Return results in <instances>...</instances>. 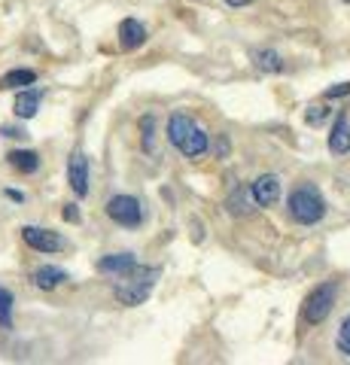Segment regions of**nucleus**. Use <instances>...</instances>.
I'll return each instance as SVG.
<instances>
[{"label":"nucleus","mask_w":350,"mask_h":365,"mask_svg":"<svg viewBox=\"0 0 350 365\" xmlns=\"http://www.w3.org/2000/svg\"><path fill=\"white\" fill-rule=\"evenodd\" d=\"M168 140L186 158H201L210 150L207 131L201 128L195 116H189V113H171V119H168Z\"/></svg>","instance_id":"obj_1"},{"label":"nucleus","mask_w":350,"mask_h":365,"mask_svg":"<svg viewBox=\"0 0 350 365\" xmlns=\"http://www.w3.org/2000/svg\"><path fill=\"white\" fill-rule=\"evenodd\" d=\"M162 277V268H155V265H134L131 271H125L119 277L116 283V299L119 304H125V307H134V304H143L146 299H150V292L155 287V280Z\"/></svg>","instance_id":"obj_2"},{"label":"nucleus","mask_w":350,"mask_h":365,"mask_svg":"<svg viewBox=\"0 0 350 365\" xmlns=\"http://www.w3.org/2000/svg\"><path fill=\"white\" fill-rule=\"evenodd\" d=\"M287 210L299 225H317L326 216V201L320 195V189L314 182H308V186H299L289 192Z\"/></svg>","instance_id":"obj_3"},{"label":"nucleus","mask_w":350,"mask_h":365,"mask_svg":"<svg viewBox=\"0 0 350 365\" xmlns=\"http://www.w3.org/2000/svg\"><path fill=\"white\" fill-rule=\"evenodd\" d=\"M335 295H338V283L335 280H326L320 287H314L304 299V323L308 326H320L326 317L332 314V304H335Z\"/></svg>","instance_id":"obj_4"},{"label":"nucleus","mask_w":350,"mask_h":365,"mask_svg":"<svg viewBox=\"0 0 350 365\" xmlns=\"http://www.w3.org/2000/svg\"><path fill=\"white\" fill-rule=\"evenodd\" d=\"M107 216L125 228H138L143 222V204L134 195H113L107 201Z\"/></svg>","instance_id":"obj_5"},{"label":"nucleus","mask_w":350,"mask_h":365,"mask_svg":"<svg viewBox=\"0 0 350 365\" xmlns=\"http://www.w3.org/2000/svg\"><path fill=\"white\" fill-rule=\"evenodd\" d=\"M21 237H25V244L31 250H40V253H58L64 250V237L55 235L52 228H40V225H25L21 228Z\"/></svg>","instance_id":"obj_6"},{"label":"nucleus","mask_w":350,"mask_h":365,"mask_svg":"<svg viewBox=\"0 0 350 365\" xmlns=\"http://www.w3.org/2000/svg\"><path fill=\"white\" fill-rule=\"evenodd\" d=\"M250 198L256 207H274V204L280 201V180L274 174H262V177H256L250 182Z\"/></svg>","instance_id":"obj_7"},{"label":"nucleus","mask_w":350,"mask_h":365,"mask_svg":"<svg viewBox=\"0 0 350 365\" xmlns=\"http://www.w3.org/2000/svg\"><path fill=\"white\" fill-rule=\"evenodd\" d=\"M67 180H71V189L76 192V198L88 195V158L83 150H73L71 162H67Z\"/></svg>","instance_id":"obj_8"},{"label":"nucleus","mask_w":350,"mask_h":365,"mask_svg":"<svg viewBox=\"0 0 350 365\" xmlns=\"http://www.w3.org/2000/svg\"><path fill=\"white\" fill-rule=\"evenodd\" d=\"M329 153L332 155H347L350 153V116L338 113L329 131Z\"/></svg>","instance_id":"obj_9"},{"label":"nucleus","mask_w":350,"mask_h":365,"mask_svg":"<svg viewBox=\"0 0 350 365\" xmlns=\"http://www.w3.org/2000/svg\"><path fill=\"white\" fill-rule=\"evenodd\" d=\"M146 43V28L140 25L138 19H122L119 25V46L122 49H140V46Z\"/></svg>","instance_id":"obj_10"},{"label":"nucleus","mask_w":350,"mask_h":365,"mask_svg":"<svg viewBox=\"0 0 350 365\" xmlns=\"http://www.w3.org/2000/svg\"><path fill=\"white\" fill-rule=\"evenodd\" d=\"M134 265H138V256L134 253H113V256L98 259V271L101 274H113V277H122V274L131 271Z\"/></svg>","instance_id":"obj_11"},{"label":"nucleus","mask_w":350,"mask_h":365,"mask_svg":"<svg viewBox=\"0 0 350 365\" xmlns=\"http://www.w3.org/2000/svg\"><path fill=\"white\" fill-rule=\"evenodd\" d=\"M13 110H16L19 119H34V116H37V110H40V91H37V88L19 91Z\"/></svg>","instance_id":"obj_12"},{"label":"nucleus","mask_w":350,"mask_h":365,"mask_svg":"<svg viewBox=\"0 0 350 365\" xmlns=\"http://www.w3.org/2000/svg\"><path fill=\"white\" fill-rule=\"evenodd\" d=\"M64 280H67V271L55 268V265H40L34 271V283H37L40 289H55V287H61Z\"/></svg>","instance_id":"obj_13"},{"label":"nucleus","mask_w":350,"mask_h":365,"mask_svg":"<svg viewBox=\"0 0 350 365\" xmlns=\"http://www.w3.org/2000/svg\"><path fill=\"white\" fill-rule=\"evenodd\" d=\"M253 64L262 73H280L284 71V58H280V52H274V49H256L253 52Z\"/></svg>","instance_id":"obj_14"},{"label":"nucleus","mask_w":350,"mask_h":365,"mask_svg":"<svg viewBox=\"0 0 350 365\" xmlns=\"http://www.w3.org/2000/svg\"><path fill=\"white\" fill-rule=\"evenodd\" d=\"M9 165H13L19 174H34V170L40 168V155L37 153H31V150H16V153H9Z\"/></svg>","instance_id":"obj_15"},{"label":"nucleus","mask_w":350,"mask_h":365,"mask_svg":"<svg viewBox=\"0 0 350 365\" xmlns=\"http://www.w3.org/2000/svg\"><path fill=\"white\" fill-rule=\"evenodd\" d=\"M225 204H229V213L232 216H247V213L256 207L253 198H250V192L241 189V186H235V192L229 195V201H225Z\"/></svg>","instance_id":"obj_16"},{"label":"nucleus","mask_w":350,"mask_h":365,"mask_svg":"<svg viewBox=\"0 0 350 365\" xmlns=\"http://www.w3.org/2000/svg\"><path fill=\"white\" fill-rule=\"evenodd\" d=\"M37 83V73L34 71H25V67H19V71H9L4 79H0V88H25V86H34Z\"/></svg>","instance_id":"obj_17"},{"label":"nucleus","mask_w":350,"mask_h":365,"mask_svg":"<svg viewBox=\"0 0 350 365\" xmlns=\"http://www.w3.org/2000/svg\"><path fill=\"white\" fill-rule=\"evenodd\" d=\"M0 326L13 329V292L0 287Z\"/></svg>","instance_id":"obj_18"},{"label":"nucleus","mask_w":350,"mask_h":365,"mask_svg":"<svg viewBox=\"0 0 350 365\" xmlns=\"http://www.w3.org/2000/svg\"><path fill=\"white\" fill-rule=\"evenodd\" d=\"M335 347L341 356L350 359V314L341 319V326H338V338H335Z\"/></svg>","instance_id":"obj_19"},{"label":"nucleus","mask_w":350,"mask_h":365,"mask_svg":"<svg viewBox=\"0 0 350 365\" xmlns=\"http://www.w3.org/2000/svg\"><path fill=\"white\" fill-rule=\"evenodd\" d=\"M140 137H143V150L146 153H155V119L153 116H143L140 119Z\"/></svg>","instance_id":"obj_20"},{"label":"nucleus","mask_w":350,"mask_h":365,"mask_svg":"<svg viewBox=\"0 0 350 365\" xmlns=\"http://www.w3.org/2000/svg\"><path fill=\"white\" fill-rule=\"evenodd\" d=\"M326 116H329V110H326L323 104H314V107L304 110V122H308V125H320Z\"/></svg>","instance_id":"obj_21"},{"label":"nucleus","mask_w":350,"mask_h":365,"mask_svg":"<svg viewBox=\"0 0 350 365\" xmlns=\"http://www.w3.org/2000/svg\"><path fill=\"white\" fill-rule=\"evenodd\" d=\"M350 95V83H338V86H329L323 91L326 101H335V98H347Z\"/></svg>","instance_id":"obj_22"},{"label":"nucleus","mask_w":350,"mask_h":365,"mask_svg":"<svg viewBox=\"0 0 350 365\" xmlns=\"http://www.w3.org/2000/svg\"><path fill=\"white\" fill-rule=\"evenodd\" d=\"M64 220H67V222H76V220H80V213H76V204H64Z\"/></svg>","instance_id":"obj_23"},{"label":"nucleus","mask_w":350,"mask_h":365,"mask_svg":"<svg viewBox=\"0 0 350 365\" xmlns=\"http://www.w3.org/2000/svg\"><path fill=\"white\" fill-rule=\"evenodd\" d=\"M222 4H225V6H235V9H241V6H250L253 0H222Z\"/></svg>","instance_id":"obj_24"},{"label":"nucleus","mask_w":350,"mask_h":365,"mask_svg":"<svg viewBox=\"0 0 350 365\" xmlns=\"http://www.w3.org/2000/svg\"><path fill=\"white\" fill-rule=\"evenodd\" d=\"M6 195L13 198V201H21V192H16V189H6Z\"/></svg>","instance_id":"obj_25"},{"label":"nucleus","mask_w":350,"mask_h":365,"mask_svg":"<svg viewBox=\"0 0 350 365\" xmlns=\"http://www.w3.org/2000/svg\"><path fill=\"white\" fill-rule=\"evenodd\" d=\"M344 4H350V0H344Z\"/></svg>","instance_id":"obj_26"}]
</instances>
